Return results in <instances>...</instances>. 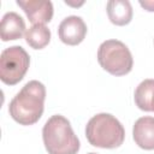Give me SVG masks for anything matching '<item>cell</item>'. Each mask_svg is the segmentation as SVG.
Instances as JSON below:
<instances>
[{
  "instance_id": "obj_8",
  "label": "cell",
  "mask_w": 154,
  "mask_h": 154,
  "mask_svg": "<svg viewBox=\"0 0 154 154\" xmlns=\"http://www.w3.org/2000/svg\"><path fill=\"white\" fill-rule=\"evenodd\" d=\"M132 136L136 144L146 150L154 149V118L141 117L138 118L132 129Z\"/></svg>"
},
{
  "instance_id": "obj_11",
  "label": "cell",
  "mask_w": 154,
  "mask_h": 154,
  "mask_svg": "<svg viewBox=\"0 0 154 154\" xmlns=\"http://www.w3.org/2000/svg\"><path fill=\"white\" fill-rule=\"evenodd\" d=\"M136 106L147 112H154V79L142 81L135 90Z\"/></svg>"
},
{
  "instance_id": "obj_4",
  "label": "cell",
  "mask_w": 154,
  "mask_h": 154,
  "mask_svg": "<svg viewBox=\"0 0 154 154\" xmlns=\"http://www.w3.org/2000/svg\"><path fill=\"white\" fill-rule=\"evenodd\" d=\"M100 66L113 76H124L132 70L134 59L125 43L118 40L103 41L97 49Z\"/></svg>"
},
{
  "instance_id": "obj_2",
  "label": "cell",
  "mask_w": 154,
  "mask_h": 154,
  "mask_svg": "<svg viewBox=\"0 0 154 154\" xmlns=\"http://www.w3.org/2000/svg\"><path fill=\"white\" fill-rule=\"evenodd\" d=\"M42 138L48 154H77L79 150V140L70 122L60 114L52 116L46 122Z\"/></svg>"
},
{
  "instance_id": "obj_3",
  "label": "cell",
  "mask_w": 154,
  "mask_h": 154,
  "mask_svg": "<svg viewBox=\"0 0 154 154\" xmlns=\"http://www.w3.org/2000/svg\"><path fill=\"white\" fill-rule=\"evenodd\" d=\"M88 142L99 148L113 149L123 144L125 130L122 123L109 113L94 116L85 126Z\"/></svg>"
},
{
  "instance_id": "obj_14",
  "label": "cell",
  "mask_w": 154,
  "mask_h": 154,
  "mask_svg": "<svg viewBox=\"0 0 154 154\" xmlns=\"http://www.w3.org/2000/svg\"><path fill=\"white\" fill-rule=\"evenodd\" d=\"M88 154H97V153H88Z\"/></svg>"
},
{
  "instance_id": "obj_5",
  "label": "cell",
  "mask_w": 154,
  "mask_h": 154,
  "mask_svg": "<svg viewBox=\"0 0 154 154\" xmlns=\"http://www.w3.org/2000/svg\"><path fill=\"white\" fill-rule=\"evenodd\" d=\"M30 57L20 46H12L1 52L0 55V79L7 85L20 82L26 73Z\"/></svg>"
},
{
  "instance_id": "obj_13",
  "label": "cell",
  "mask_w": 154,
  "mask_h": 154,
  "mask_svg": "<svg viewBox=\"0 0 154 154\" xmlns=\"http://www.w3.org/2000/svg\"><path fill=\"white\" fill-rule=\"evenodd\" d=\"M140 5H141L144 10L149 11V12H153V11H154V1H153V0H144V1H140Z\"/></svg>"
},
{
  "instance_id": "obj_6",
  "label": "cell",
  "mask_w": 154,
  "mask_h": 154,
  "mask_svg": "<svg viewBox=\"0 0 154 154\" xmlns=\"http://www.w3.org/2000/svg\"><path fill=\"white\" fill-rule=\"evenodd\" d=\"M58 35L61 42L69 46L79 45L87 35V25L78 16H69L59 24Z\"/></svg>"
},
{
  "instance_id": "obj_10",
  "label": "cell",
  "mask_w": 154,
  "mask_h": 154,
  "mask_svg": "<svg viewBox=\"0 0 154 154\" xmlns=\"http://www.w3.org/2000/svg\"><path fill=\"white\" fill-rule=\"evenodd\" d=\"M107 16L111 23L123 26L132 19V7L128 0H111L107 2Z\"/></svg>"
},
{
  "instance_id": "obj_7",
  "label": "cell",
  "mask_w": 154,
  "mask_h": 154,
  "mask_svg": "<svg viewBox=\"0 0 154 154\" xmlns=\"http://www.w3.org/2000/svg\"><path fill=\"white\" fill-rule=\"evenodd\" d=\"M17 5L25 12L32 24H46L53 17V4L41 0H17Z\"/></svg>"
},
{
  "instance_id": "obj_9",
  "label": "cell",
  "mask_w": 154,
  "mask_h": 154,
  "mask_svg": "<svg viewBox=\"0 0 154 154\" xmlns=\"http://www.w3.org/2000/svg\"><path fill=\"white\" fill-rule=\"evenodd\" d=\"M25 30L24 19L16 12H7L4 14L0 24V36L2 41L18 40Z\"/></svg>"
},
{
  "instance_id": "obj_1",
  "label": "cell",
  "mask_w": 154,
  "mask_h": 154,
  "mask_svg": "<svg viewBox=\"0 0 154 154\" xmlns=\"http://www.w3.org/2000/svg\"><path fill=\"white\" fill-rule=\"evenodd\" d=\"M45 99V85L38 81H30L11 100L10 116L20 125H32L43 113Z\"/></svg>"
},
{
  "instance_id": "obj_12",
  "label": "cell",
  "mask_w": 154,
  "mask_h": 154,
  "mask_svg": "<svg viewBox=\"0 0 154 154\" xmlns=\"http://www.w3.org/2000/svg\"><path fill=\"white\" fill-rule=\"evenodd\" d=\"M25 41L31 48L42 49L51 41V30L45 24H34L26 29Z\"/></svg>"
}]
</instances>
